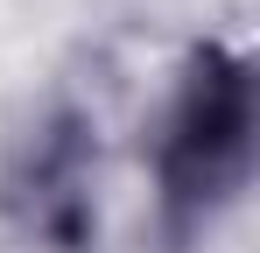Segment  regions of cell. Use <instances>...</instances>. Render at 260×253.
I'll use <instances>...</instances> for the list:
<instances>
[{
	"instance_id": "cell-1",
	"label": "cell",
	"mask_w": 260,
	"mask_h": 253,
	"mask_svg": "<svg viewBox=\"0 0 260 253\" xmlns=\"http://www.w3.org/2000/svg\"><path fill=\"white\" fill-rule=\"evenodd\" d=\"M239 155H246V84L211 64L190 84V106H183V126L169 148V176L183 197H204L239 169Z\"/></svg>"
}]
</instances>
